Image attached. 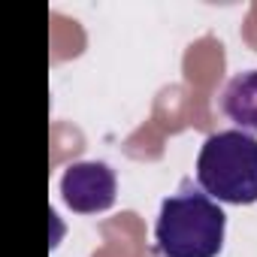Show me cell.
Here are the masks:
<instances>
[{
	"mask_svg": "<svg viewBox=\"0 0 257 257\" xmlns=\"http://www.w3.org/2000/svg\"><path fill=\"white\" fill-rule=\"evenodd\" d=\"M227 215L203 188L182 182L179 194L161 203L155 248L161 257H218L224 248Z\"/></svg>",
	"mask_w": 257,
	"mask_h": 257,
	"instance_id": "1",
	"label": "cell"
},
{
	"mask_svg": "<svg viewBox=\"0 0 257 257\" xmlns=\"http://www.w3.org/2000/svg\"><path fill=\"white\" fill-rule=\"evenodd\" d=\"M197 185L218 203H257V140L245 131L212 134L197 155Z\"/></svg>",
	"mask_w": 257,
	"mask_h": 257,
	"instance_id": "2",
	"label": "cell"
},
{
	"mask_svg": "<svg viewBox=\"0 0 257 257\" xmlns=\"http://www.w3.org/2000/svg\"><path fill=\"white\" fill-rule=\"evenodd\" d=\"M118 182L109 164L79 161L70 164L61 176V197L76 215H97L115 206Z\"/></svg>",
	"mask_w": 257,
	"mask_h": 257,
	"instance_id": "3",
	"label": "cell"
},
{
	"mask_svg": "<svg viewBox=\"0 0 257 257\" xmlns=\"http://www.w3.org/2000/svg\"><path fill=\"white\" fill-rule=\"evenodd\" d=\"M221 112L236 124V131L257 134V70H242L224 85Z\"/></svg>",
	"mask_w": 257,
	"mask_h": 257,
	"instance_id": "4",
	"label": "cell"
}]
</instances>
